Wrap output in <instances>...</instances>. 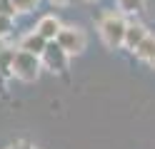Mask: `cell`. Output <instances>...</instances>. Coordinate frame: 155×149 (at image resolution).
<instances>
[{
    "label": "cell",
    "instance_id": "obj_1",
    "mask_svg": "<svg viewBox=\"0 0 155 149\" xmlns=\"http://www.w3.org/2000/svg\"><path fill=\"white\" fill-rule=\"evenodd\" d=\"M98 30H100V37L103 42L108 45L110 50L120 47L125 42V33H128V23L123 20L120 13H105L98 23Z\"/></svg>",
    "mask_w": 155,
    "mask_h": 149
},
{
    "label": "cell",
    "instance_id": "obj_2",
    "mask_svg": "<svg viewBox=\"0 0 155 149\" xmlns=\"http://www.w3.org/2000/svg\"><path fill=\"white\" fill-rule=\"evenodd\" d=\"M13 75L23 82H33L40 75V55H33V52H25V50L18 47L15 60H13Z\"/></svg>",
    "mask_w": 155,
    "mask_h": 149
},
{
    "label": "cell",
    "instance_id": "obj_3",
    "mask_svg": "<svg viewBox=\"0 0 155 149\" xmlns=\"http://www.w3.org/2000/svg\"><path fill=\"white\" fill-rule=\"evenodd\" d=\"M55 42L60 45L68 55H80L83 50H85V45H88V37H85L83 27H78V25H65L60 33H58Z\"/></svg>",
    "mask_w": 155,
    "mask_h": 149
},
{
    "label": "cell",
    "instance_id": "obj_4",
    "mask_svg": "<svg viewBox=\"0 0 155 149\" xmlns=\"http://www.w3.org/2000/svg\"><path fill=\"white\" fill-rule=\"evenodd\" d=\"M68 57H70V55H68L65 50L55 42V40H50V42H48L45 52L40 55V60L45 62V67L53 70V72H63V70L68 67Z\"/></svg>",
    "mask_w": 155,
    "mask_h": 149
},
{
    "label": "cell",
    "instance_id": "obj_5",
    "mask_svg": "<svg viewBox=\"0 0 155 149\" xmlns=\"http://www.w3.org/2000/svg\"><path fill=\"white\" fill-rule=\"evenodd\" d=\"M50 40H45L38 30H33V33H28L23 40H20V50H25V52H33V55H43L45 47Z\"/></svg>",
    "mask_w": 155,
    "mask_h": 149
},
{
    "label": "cell",
    "instance_id": "obj_6",
    "mask_svg": "<svg viewBox=\"0 0 155 149\" xmlns=\"http://www.w3.org/2000/svg\"><path fill=\"white\" fill-rule=\"evenodd\" d=\"M38 33H40L45 40H55L58 37V33L63 30V25H60V20H58L55 15H43L40 20H38Z\"/></svg>",
    "mask_w": 155,
    "mask_h": 149
},
{
    "label": "cell",
    "instance_id": "obj_7",
    "mask_svg": "<svg viewBox=\"0 0 155 149\" xmlns=\"http://www.w3.org/2000/svg\"><path fill=\"white\" fill-rule=\"evenodd\" d=\"M145 37H148V30H145L143 25H128V33H125V42H123V45L135 52Z\"/></svg>",
    "mask_w": 155,
    "mask_h": 149
},
{
    "label": "cell",
    "instance_id": "obj_8",
    "mask_svg": "<svg viewBox=\"0 0 155 149\" xmlns=\"http://www.w3.org/2000/svg\"><path fill=\"white\" fill-rule=\"evenodd\" d=\"M135 55L143 57V60H148V62H153V60H155V37L148 35V37L140 42V47L135 50Z\"/></svg>",
    "mask_w": 155,
    "mask_h": 149
},
{
    "label": "cell",
    "instance_id": "obj_9",
    "mask_svg": "<svg viewBox=\"0 0 155 149\" xmlns=\"http://www.w3.org/2000/svg\"><path fill=\"white\" fill-rule=\"evenodd\" d=\"M145 8V0H118V10L123 15H140Z\"/></svg>",
    "mask_w": 155,
    "mask_h": 149
},
{
    "label": "cell",
    "instance_id": "obj_10",
    "mask_svg": "<svg viewBox=\"0 0 155 149\" xmlns=\"http://www.w3.org/2000/svg\"><path fill=\"white\" fill-rule=\"evenodd\" d=\"M15 52H18V50H10V47L0 50V70H3L5 75H10V72H13V60H15Z\"/></svg>",
    "mask_w": 155,
    "mask_h": 149
},
{
    "label": "cell",
    "instance_id": "obj_11",
    "mask_svg": "<svg viewBox=\"0 0 155 149\" xmlns=\"http://www.w3.org/2000/svg\"><path fill=\"white\" fill-rule=\"evenodd\" d=\"M15 13H30V10L38 5V0H13Z\"/></svg>",
    "mask_w": 155,
    "mask_h": 149
},
{
    "label": "cell",
    "instance_id": "obj_12",
    "mask_svg": "<svg viewBox=\"0 0 155 149\" xmlns=\"http://www.w3.org/2000/svg\"><path fill=\"white\" fill-rule=\"evenodd\" d=\"M10 30H13V17H10V15H3V13H0V37L10 35Z\"/></svg>",
    "mask_w": 155,
    "mask_h": 149
},
{
    "label": "cell",
    "instance_id": "obj_13",
    "mask_svg": "<svg viewBox=\"0 0 155 149\" xmlns=\"http://www.w3.org/2000/svg\"><path fill=\"white\" fill-rule=\"evenodd\" d=\"M0 13L3 15H15V5H13V0H0Z\"/></svg>",
    "mask_w": 155,
    "mask_h": 149
},
{
    "label": "cell",
    "instance_id": "obj_14",
    "mask_svg": "<svg viewBox=\"0 0 155 149\" xmlns=\"http://www.w3.org/2000/svg\"><path fill=\"white\" fill-rule=\"evenodd\" d=\"M5 77H8V75L3 72V70H0V95L5 92Z\"/></svg>",
    "mask_w": 155,
    "mask_h": 149
},
{
    "label": "cell",
    "instance_id": "obj_15",
    "mask_svg": "<svg viewBox=\"0 0 155 149\" xmlns=\"http://www.w3.org/2000/svg\"><path fill=\"white\" fill-rule=\"evenodd\" d=\"M55 5H70V0H53Z\"/></svg>",
    "mask_w": 155,
    "mask_h": 149
}]
</instances>
